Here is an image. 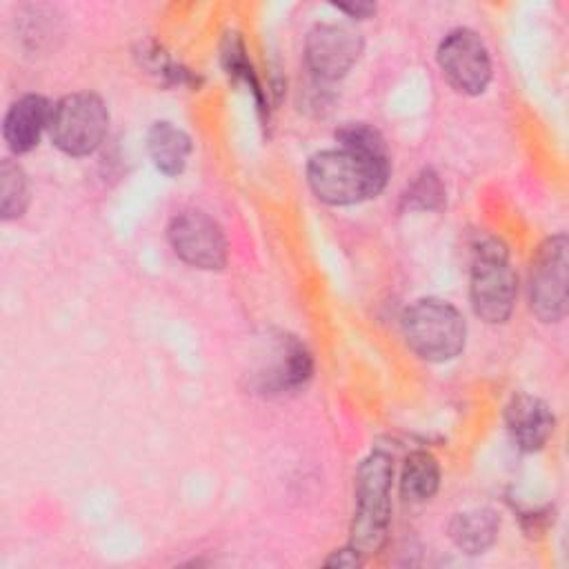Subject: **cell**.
Listing matches in <instances>:
<instances>
[{"mask_svg": "<svg viewBox=\"0 0 569 569\" xmlns=\"http://www.w3.org/2000/svg\"><path fill=\"white\" fill-rule=\"evenodd\" d=\"M191 138L173 122H153L147 131V153L153 167L164 176H180L191 156Z\"/></svg>", "mask_w": 569, "mask_h": 569, "instance_id": "obj_13", "label": "cell"}, {"mask_svg": "<svg viewBox=\"0 0 569 569\" xmlns=\"http://www.w3.org/2000/svg\"><path fill=\"white\" fill-rule=\"evenodd\" d=\"M505 425L513 445L522 451H540L556 429L549 405L531 393H513L505 407Z\"/></svg>", "mask_w": 569, "mask_h": 569, "instance_id": "obj_10", "label": "cell"}, {"mask_svg": "<svg viewBox=\"0 0 569 569\" xmlns=\"http://www.w3.org/2000/svg\"><path fill=\"white\" fill-rule=\"evenodd\" d=\"M498 531H500V518L489 507L460 511L449 522V538L460 551L469 556L485 553L498 540Z\"/></svg>", "mask_w": 569, "mask_h": 569, "instance_id": "obj_14", "label": "cell"}, {"mask_svg": "<svg viewBox=\"0 0 569 569\" xmlns=\"http://www.w3.org/2000/svg\"><path fill=\"white\" fill-rule=\"evenodd\" d=\"M442 198L445 189L431 169H425L405 193V202L411 209H436L442 202Z\"/></svg>", "mask_w": 569, "mask_h": 569, "instance_id": "obj_18", "label": "cell"}, {"mask_svg": "<svg viewBox=\"0 0 569 569\" xmlns=\"http://www.w3.org/2000/svg\"><path fill=\"white\" fill-rule=\"evenodd\" d=\"M518 296V276L509 262V249L493 236H482L471 249L469 298L473 313L487 325L509 320Z\"/></svg>", "mask_w": 569, "mask_h": 569, "instance_id": "obj_3", "label": "cell"}, {"mask_svg": "<svg viewBox=\"0 0 569 569\" xmlns=\"http://www.w3.org/2000/svg\"><path fill=\"white\" fill-rule=\"evenodd\" d=\"M313 362L305 345H300L293 336H284L276 347L273 365L267 373H262V389L267 393H284L298 387H305V382L311 378Z\"/></svg>", "mask_w": 569, "mask_h": 569, "instance_id": "obj_12", "label": "cell"}, {"mask_svg": "<svg viewBox=\"0 0 569 569\" xmlns=\"http://www.w3.org/2000/svg\"><path fill=\"white\" fill-rule=\"evenodd\" d=\"M365 556L360 553V551H356L351 545H347L345 549H336L327 560H325V565L327 567H347V569H351V567H360V565H365Z\"/></svg>", "mask_w": 569, "mask_h": 569, "instance_id": "obj_19", "label": "cell"}, {"mask_svg": "<svg viewBox=\"0 0 569 569\" xmlns=\"http://www.w3.org/2000/svg\"><path fill=\"white\" fill-rule=\"evenodd\" d=\"M440 487V465L433 453L418 449L405 458L400 471V496L409 502H425Z\"/></svg>", "mask_w": 569, "mask_h": 569, "instance_id": "obj_15", "label": "cell"}, {"mask_svg": "<svg viewBox=\"0 0 569 569\" xmlns=\"http://www.w3.org/2000/svg\"><path fill=\"white\" fill-rule=\"evenodd\" d=\"M407 347L422 360H453L467 342V322L458 307L440 298H420L402 313Z\"/></svg>", "mask_w": 569, "mask_h": 569, "instance_id": "obj_4", "label": "cell"}, {"mask_svg": "<svg viewBox=\"0 0 569 569\" xmlns=\"http://www.w3.org/2000/svg\"><path fill=\"white\" fill-rule=\"evenodd\" d=\"M336 9L347 13L353 20H365L371 13H376V4L371 2H336Z\"/></svg>", "mask_w": 569, "mask_h": 569, "instance_id": "obj_20", "label": "cell"}, {"mask_svg": "<svg viewBox=\"0 0 569 569\" xmlns=\"http://www.w3.org/2000/svg\"><path fill=\"white\" fill-rule=\"evenodd\" d=\"M569 240L565 233L542 240L529 264V307L542 322H560L567 313V258Z\"/></svg>", "mask_w": 569, "mask_h": 569, "instance_id": "obj_6", "label": "cell"}, {"mask_svg": "<svg viewBox=\"0 0 569 569\" xmlns=\"http://www.w3.org/2000/svg\"><path fill=\"white\" fill-rule=\"evenodd\" d=\"M336 140L345 149L373 153V156H389L380 131L367 122H345L342 127L336 129Z\"/></svg>", "mask_w": 569, "mask_h": 569, "instance_id": "obj_17", "label": "cell"}, {"mask_svg": "<svg viewBox=\"0 0 569 569\" xmlns=\"http://www.w3.org/2000/svg\"><path fill=\"white\" fill-rule=\"evenodd\" d=\"M393 460L385 451H371L356 471V511L349 545L365 558L378 553L387 540L391 516Z\"/></svg>", "mask_w": 569, "mask_h": 569, "instance_id": "obj_2", "label": "cell"}, {"mask_svg": "<svg viewBox=\"0 0 569 569\" xmlns=\"http://www.w3.org/2000/svg\"><path fill=\"white\" fill-rule=\"evenodd\" d=\"M389 178V156L353 149H325L309 158L307 182L313 196L333 207L376 198Z\"/></svg>", "mask_w": 569, "mask_h": 569, "instance_id": "obj_1", "label": "cell"}, {"mask_svg": "<svg viewBox=\"0 0 569 569\" xmlns=\"http://www.w3.org/2000/svg\"><path fill=\"white\" fill-rule=\"evenodd\" d=\"M53 104L40 93H24L13 100L2 120V138L7 147L16 153H29L44 129H49Z\"/></svg>", "mask_w": 569, "mask_h": 569, "instance_id": "obj_11", "label": "cell"}, {"mask_svg": "<svg viewBox=\"0 0 569 569\" xmlns=\"http://www.w3.org/2000/svg\"><path fill=\"white\" fill-rule=\"evenodd\" d=\"M360 31L342 22H318L305 40V64L325 82L345 78L362 53Z\"/></svg>", "mask_w": 569, "mask_h": 569, "instance_id": "obj_9", "label": "cell"}, {"mask_svg": "<svg viewBox=\"0 0 569 569\" xmlns=\"http://www.w3.org/2000/svg\"><path fill=\"white\" fill-rule=\"evenodd\" d=\"M27 207H29L27 173L16 160L4 158L0 162V218L16 220L27 211Z\"/></svg>", "mask_w": 569, "mask_h": 569, "instance_id": "obj_16", "label": "cell"}, {"mask_svg": "<svg viewBox=\"0 0 569 569\" xmlns=\"http://www.w3.org/2000/svg\"><path fill=\"white\" fill-rule=\"evenodd\" d=\"M442 78L465 96H480L491 80V58L482 38L467 27L449 31L436 51Z\"/></svg>", "mask_w": 569, "mask_h": 569, "instance_id": "obj_7", "label": "cell"}, {"mask_svg": "<svg viewBox=\"0 0 569 569\" xmlns=\"http://www.w3.org/2000/svg\"><path fill=\"white\" fill-rule=\"evenodd\" d=\"M109 131V109L93 91H76L62 96L49 120V136L53 144L73 158L91 156Z\"/></svg>", "mask_w": 569, "mask_h": 569, "instance_id": "obj_5", "label": "cell"}, {"mask_svg": "<svg viewBox=\"0 0 569 569\" xmlns=\"http://www.w3.org/2000/svg\"><path fill=\"white\" fill-rule=\"evenodd\" d=\"M167 238L173 253L196 269L218 271L227 264L229 247L224 231L204 211L184 209L176 213L169 222Z\"/></svg>", "mask_w": 569, "mask_h": 569, "instance_id": "obj_8", "label": "cell"}]
</instances>
